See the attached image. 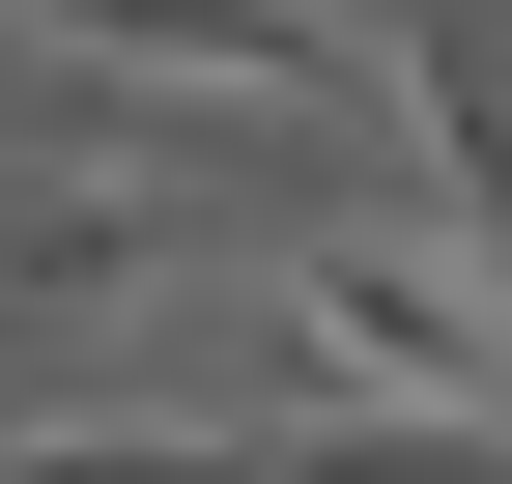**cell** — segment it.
<instances>
[{
  "label": "cell",
  "instance_id": "obj_1",
  "mask_svg": "<svg viewBox=\"0 0 512 484\" xmlns=\"http://www.w3.org/2000/svg\"><path fill=\"white\" fill-rule=\"evenodd\" d=\"M256 342H285L313 428H484L512 314H484V200H342L256 257Z\"/></svg>",
  "mask_w": 512,
  "mask_h": 484
},
{
  "label": "cell",
  "instance_id": "obj_2",
  "mask_svg": "<svg viewBox=\"0 0 512 484\" xmlns=\"http://www.w3.org/2000/svg\"><path fill=\"white\" fill-rule=\"evenodd\" d=\"M0 57H57V86L114 114H228V143H370L399 114V57L342 29V0H0ZM456 200V171H427Z\"/></svg>",
  "mask_w": 512,
  "mask_h": 484
},
{
  "label": "cell",
  "instance_id": "obj_3",
  "mask_svg": "<svg viewBox=\"0 0 512 484\" xmlns=\"http://www.w3.org/2000/svg\"><path fill=\"white\" fill-rule=\"evenodd\" d=\"M171 285H200V171H29V200H0V399H29L57 342H143Z\"/></svg>",
  "mask_w": 512,
  "mask_h": 484
},
{
  "label": "cell",
  "instance_id": "obj_4",
  "mask_svg": "<svg viewBox=\"0 0 512 484\" xmlns=\"http://www.w3.org/2000/svg\"><path fill=\"white\" fill-rule=\"evenodd\" d=\"M0 484H285V399H0Z\"/></svg>",
  "mask_w": 512,
  "mask_h": 484
}]
</instances>
